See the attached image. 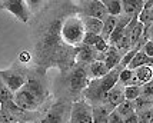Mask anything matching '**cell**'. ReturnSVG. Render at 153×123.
<instances>
[{
	"mask_svg": "<svg viewBox=\"0 0 153 123\" xmlns=\"http://www.w3.org/2000/svg\"><path fill=\"white\" fill-rule=\"evenodd\" d=\"M149 37L153 40V24H150L147 29H145V34H143V40H149Z\"/></svg>",
	"mask_w": 153,
	"mask_h": 123,
	"instance_id": "35",
	"label": "cell"
},
{
	"mask_svg": "<svg viewBox=\"0 0 153 123\" xmlns=\"http://www.w3.org/2000/svg\"><path fill=\"white\" fill-rule=\"evenodd\" d=\"M153 77V67L152 64H145V66H139V67L133 69V76L130 79L129 84H137L142 86L143 83L149 82ZM127 86V84H126Z\"/></svg>",
	"mask_w": 153,
	"mask_h": 123,
	"instance_id": "9",
	"label": "cell"
},
{
	"mask_svg": "<svg viewBox=\"0 0 153 123\" xmlns=\"http://www.w3.org/2000/svg\"><path fill=\"white\" fill-rule=\"evenodd\" d=\"M152 109H153V104H152Z\"/></svg>",
	"mask_w": 153,
	"mask_h": 123,
	"instance_id": "39",
	"label": "cell"
},
{
	"mask_svg": "<svg viewBox=\"0 0 153 123\" xmlns=\"http://www.w3.org/2000/svg\"><path fill=\"white\" fill-rule=\"evenodd\" d=\"M29 9H37V7L43 3V0H26Z\"/></svg>",
	"mask_w": 153,
	"mask_h": 123,
	"instance_id": "36",
	"label": "cell"
},
{
	"mask_svg": "<svg viewBox=\"0 0 153 123\" xmlns=\"http://www.w3.org/2000/svg\"><path fill=\"white\" fill-rule=\"evenodd\" d=\"M133 104H134V110L139 113L142 110H146V109H150L153 104V97L150 96H146V95H140L137 99L133 100Z\"/></svg>",
	"mask_w": 153,
	"mask_h": 123,
	"instance_id": "22",
	"label": "cell"
},
{
	"mask_svg": "<svg viewBox=\"0 0 153 123\" xmlns=\"http://www.w3.org/2000/svg\"><path fill=\"white\" fill-rule=\"evenodd\" d=\"M120 70H122V66L117 64L116 67L110 69L105 76L97 77V79H92V82L87 83V86L83 89L87 99H90L92 102H105L107 97V92L112 89L119 80Z\"/></svg>",
	"mask_w": 153,
	"mask_h": 123,
	"instance_id": "1",
	"label": "cell"
},
{
	"mask_svg": "<svg viewBox=\"0 0 153 123\" xmlns=\"http://www.w3.org/2000/svg\"><path fill=\"white\" fill-rule=\"evenodd\" d=\"M123 116L120 115L119 112L116 109L113 110H110L109 112V116H107V123H123Z\"/></svg>",
	"mask_w": 153,
	"mask_h": 123,
	"instance_id": "29",
	"label": "cell"
},
{
	"mask_svg": "<svg viewBox=\"0 0 153 123\" xmlns=\"http://www.w3.org/2000/svg\"><path fill=\"white\" fill-rule=\"evenodd\" d=\"M132 76H133V69L122 67V70H120V73H119V80H117V82H119L120 84H123V86H126V84H129Z\"/></svg>",
	"mask_w": 153,
	"mask_h": 123,
	"instance_id": "26",
	"label": "cell"
},
{
	"mask_svg": "<svg viewBox=\"0 0 153 123\" xmlns=\"http://www.w3.org/2000/svg\"><path fill=\"white\" fill-rule=\"evenodd\" d=\"M66 116V106L65 103H57L54 104L53 107H50V110L46 113V116L43 119L45 123H57V122H63Z\"/></svg>",
	"mask_w": 153,
	"mask_h": 123,
	"instance_id": "11",
	"label": "cell"
},
{
	"mask_svg": "<svg viewBox=\"0 0 153 123\" xmlns=\"http://www.w3.org/2000/svg\"><path fill=\"white\" fill-rule=\"evenodd\" d=\"M139 21L145 24V29H147L150 24H153V0H146L137 14Z\"/></svg>",
	"mask_w": 153,
	"mask_h": 123,
	"instance_id": "13",
	"label": "cell"
},
{
	"mask_svg": "<svg viewBox=\"0 0 153 123\" xmlns=\"http://www.w3.org/2000/svg\"><path fill=\"white\" fill-rule=\"evenodd\" d=\"M120 59H122V56H120V50L114 47V46H109L106 52H105V55H103V61L106 63L107 69L110 70V69L116 67L117 64H120Z\"/></svg>",
	"mask_w": 153,
	"mask_h": 123,
	"instance_id": "14",
	"label": "cell"
},
{
	"mask_svg": "<svg viewBox=\"0 0 153 123\" xmlns=\"http://www.w3.org/2000/svg\"><path fill=\"white\" fill-rule=\"evenodd\" d=\"M83 24H85L86 32H92V33L102 34V29H103V20L96 19V17H92V16H86V17L83 19Z\"/></svg>",
	"mask_w": 153,
	"mask_h": 123,
	"instance_id": "18",
	"label": "cell"
},
{
	"mask_svg": "<svg viewBox=\"0 0 153 123\" xmlns=\"http://www.w3.org/2000/svg\"><path fill=\"white\" fill-rule=\"evenodd\" d=\"M145 64H153V57L147 56L143 50H137L126 67L136 69V67H139V66H145Z\"/></svg>",
	"mask_w": 153,
	"mask_h": 123,
	"instance_id": "17",
	"label": "cell"
},
{
	"mask_svg": "<svg viewBox=\"0 0 153 123\" xmlns=\"http://www.w3.org/2000/svg\"><path fill=\"white\" fill-rule=\"evenodd\" d=\"M0 7H3V0H0Z\"/></svg>",
	"mask_w": 153,
	"mask_h": 123,
	"instance_id": "37",
	"label": "cell"
},
{
	"mask_svg": "<svg viewBox=\"0 0 153 123\" xmlns=\"http://www.w3.org/2000/svg\"><path fill=\"white\" fill-rule=\"evenodd\" d=\"M109 46H110V44H109V41H107L105 37L99 39V40H97V41H96V43L93 44V47L96 49L97 52H102V53H105L107 49H109Z\"/></svg>",
	"mask_w": 153,
	"mask_h": 123,
	"instance_id": "30",
	"label": "cell"
},
{
	"mask_svg": "<svg viewBox=\"0 0 153 123\" xmlns=\"http://www.w3.org/2000/svg\"><path fill=\"white\" fill-rule=\"evenodd\" d=\"M116 110L119 112L120 115L123 116V119L125 117H127L129 115H132V113H134L136 110H134V104H133V100H129V99H125L122 103H119L117 106H116ZM125 122V120H123Z\"/></svg>",
	"mask_w": 153,
	"mask_h": 123,
	"instance_id": "23",
	"label": "cell"
},
{
	"mask_svg": "<svg viewBox=\"0 0 153 123\" xmlns=\"http://www.w3.org/2000/svg\"><path fill=\"white\" fill-rule=\"evenodd\" d=\"M142 95V87L137 84H127L125 86V99L129 100H134Z\"/></svg>",
	"mask_w": 153,
	"mask_h": 123,
	"instance_id": "24",
	"label": "cell"
},
{
	"mask_svg": "<svg viewBox=\"0 0 153 123\" xmlns=\"http://www.w3.org/2000/svg\"><path fill=\"white\" fill-rule=\"evenodd\" d=\"M89 72H90V76L92 79H97V77H102L105 76L109 72L106 63L103 60H93L90 61V67H89Z\"/></svg>",
	"mask_w": 153,
	"mask_h": 123,
	"instance_id": "19",
	"label": "cell"
},
{
	"mask_svg": "<svg viewBox=\"0 0 153 123\" xmlns=\"http://www.w3.org/2000/svg\"><path fill=\"white\" fill-rule=\"evenodd\" d=\"M93 107V122L96 123H107V116H109V112L114 107H110L109 104L107 106H92Z\"/></svg>",
	"mask_w": 153,
	"mask_h": 123,
	"instance_id": "20",
	"label": "cell"
},
{
	"mask_svg": "<svg viewBox=\"0 0 153 123\" xmlns=\"http://www.w3.org/2000/svg\"><path fill=\"white\" fill-rule=\"evenodd\" d=\"M152 67H153V64H152Z\"/></svg>",
	"mask_w": 153,
	"mask_h": 123,
	"instance_id": "40",
	"label": "cell"
},
{
	"mask_svg": "<svg viewBox=\"0 0 153 123\" xmlns=\"http://www.w3.org/2000/svg\"><path fill=\"white\" fill-rule=\"evenodd\" d=\"M43 99V87L37 80L29 79L25 86L16 90L13 95V102L22 110H34Z\"/></svg>",
	"mask_w": 153,
	"mask_h": 123,
	"instance_id": "2",
	"label": "cell"
},
{
	"mask_svg": "<svg viewBox=\"0 0 153 123\" xmlns=\"http://www.w3.org/2000/svg\"><path fill=\"white\" fill-rule=\"evenodd\" d=\"M142 50H143L147 56L153 57V40H152V39L145 41V44H143V49H142Z\"/></svg>",
	"mask_w": 153,
	"mask_h": 123,
	"instance_id": "32",
	"label": "cell"
},
{
	"mask_svg": "<svg viewBox=\"0 0 153 123\" xmlns=\"http://www.w3.org/2000/svg\"><path fill=\"white\" fill-rule=\"evenodd\" d=\"M140 87H142V95H146V96L153 97V77L149 80V82L143 83Z\"/></svg>",
	"mask_w": 153,
	"mask_h": 123,
	"instance_id": "31",
	"label": "cell"
},
{
	"mask_svg": "<svg viewBox=\"0 0 153 123\" xmlns=\"http://www.w3.org/2000/svg\"><path fill=\"white\" fill-rule=\"evenodd\" d=\"M106 100H107V104H109L110 107H116L119 103H122L125 100V86H123V84L120 86V83L117 82L112 89L107 92Z\"/></svg>",
	"mask_w": 153,
	"mask_h": 123,
	"instance_id": "12",
	"label": "cell"
},
{
	"mask_svg": "<svg viewBox=\"0 0 153 123\" xmlns=\"http://www.w3.org/2000/svg\"><path fill=\"white\" fill-rule=\"evenodd\" d=\"M30 59H32V56L26 50H23L19 55V61H22V63H27V61H30Z\"/></svg>",
	"mask_w": 153,
	"mask_h": 123,
	"instance_id": "34",
	"label": "cell"
},
{
	"mask_svg": "<svg viewBox=\"0 0 153 123\" xmlns=\"http://www.w3.org/2000/svg\"><path fill=\"white\" fill-rule=\"evenodd\" d=\"M122 1V14L137 16L143 6V0H120Z\"/></svg>",
	"mask_w": 153,
	"mask_h": 123,
	"instance_id": "15",
	"label": "cell"
},
{
	"mask_svg": "<svg viewBox=\"0 0 153 123\" xmlns=\"http://www.w3.org/2000/svg\"><path fill=\"white\" fill-rule=\"evenodd\" d=\"M105 4L107 7L109 14H113V16L122 14V1L120 0H107V1H105Z\"/></svg>",
	"mask_w": 153,
	"mask_h": 123,
	"instance_id": "25",
	"label": "cell"
},
{
	"mask_svg": "<svg viewBox=\"0 0 153 123\" xmlns=\"http://www.w3.org/2000/svg\"><path fill=\"white\" fill-rule=\"evenodd\" d=\"M3 7L13 16H16L20 21L26 23L29 20L30 10H29L26 0H3Z\"/></svg>",
	"mask_w": 153,
	"mask_h": 123,
	"instance_id": "5",
	"label": "cell"
},
{
	"mask_svg": "<svg viewBox=\"0 0 153 123\" xmlns=\"http://www.w3.org/2000/svg\"><path fill=\"white\" fill-rule=\"evenodd\" d=\"M85 24H83V19H80L79 16H69L67 19L60 26V34L62 39L66 41L67 44H80L85 36Z\"/></svg>",
	"mask_w": 153,
	"mask_h": 123,
	"instance_id": "3",
	"label": "cell"
},
{
	"mask_svg": "<svg viewBox=\"0 0 153 123\" xmlns=\"http://www.w3.org/2000/svg\"><path fill=\"white\" fill-rule=\"evenodd\" d=\"M117 24V16H113V14H109L106 19L103 20V29H102V36L105 39H109L110 33L113 32L114 26Z\"/></svg>",
	"mask_w": 153,
	"mask_h": 123,
	"instance_id": "21",
	"label": "cell"
},
{
	"mask_svg": "<svg viewBox=\"0 0 153 123\" xmlns=\"http://www.w3.org/2000/svg\"><path fill=\"white\" fill-rule=\"evenodd\" d=\"M103 55L102 52H97L93 46H87V44H83L80 46V49L76 53V61H82V63H89V61L93 60H103Z\"/></svg>",
	"mask_w": 153,
	"mask_h": 123,
	"instance_id": "8",
	"label": "cell"
},
{
	"mask_svg": "<svg viewBox=\"0 0 153 123\" xmlns=\"http://www.w3.org/2000/svg\"><path fill=\"white\" fill-rule=\"evenodd\" d=\"M102 1H103V3H105V1H107V0H102Z\"/></svg>",
	"mask_w": 153,
	"mask_h": 123,
	"instance_id": "38",
	"label": "cell"
},
{
	"mask_svg": "<svg viewBox=\"0 0 153 123\" xmlns=\"http://www.w3.org/2000/svg\"><path fill=\"white\" fill-rule=\"evenodd\" d=\"M69 120L72 123H90L93 122V107L85 100H77L72 104Z\"/></svg>",
	"mask_w": 153,
	"mask_h": 123,
	"instance_id": "4",
	"label": "cell"
},
{
	"mask_svg": "<svg viewBox=\"0 0 153 123\" xmlns=\"http://www.w3.org/2000/svg\"><path fill=\"white\" fill-rule=\"evenodd\" d=\"M143 34H145V24L142 23V21H139V19H137V21L134 23L133 29H132V32H130V34H129V37H130V47H139V41L143 39Z\"/></svg>",
	"mask_w": 153,
	"mask_h": 123,
	"instance_id": "16",
	"label": "cell"
},
{
	"mask_svg": "<svg viewBox=\"0 0 153 123\" xmlns=\"http://www.w3.org/2000/svg\"><path fill=\"white\" fill-rule=\"evenodd\" d=\"M139 120L142 123H153V109H146L139 112Z\"/></svg>",
	"mask_w": 153,
	"mask_h": 123,
	"instance_id": "28",
	"label": "cell"
},
{
	"mask_svg": "<svg viewBox=\"0 0 153 123\" xmlns=\"http://www.w3.org/2000/svg\"><path fill=\"white\" fill-rule=\"evenodd\" d=\"M0 77H1L3 83H4L13 93L16 90H19L22 86H25V83H26V77H25V76L19 75V73H16V72H10V70L0 72Z\"/></svg>",
	"mask_w": 153,
	"mask_h": 123,
	"instance_id": "6",
	"label": "cell"
},
{
	"mask_svg": "<svg viewBox=\"0 0 153 123\" xmlns=\"http://www.w3.org/2000/svg\"><path fill=\"white\" fill-rule=\"evenodd\" d=\"M87 73L85 67H77L69 77V86L72 92H82L87 86Z\"/></svg>",
	"mask_w": 153,
	"mask_h": 123,
	"instance_id": "7",
	"label": "cell"
},
{
	"mask_svg": "<svg viewBox=\"0 0 153 123\" xmlns=\"http://www.w3.org/2000/svg\"><path fill=\"white\" fill-rule=\"evenodd\" d=\"M139 113L137 112H134L132 115H129L127 117H125V122L123 123H139Z\"/></svg>",
	"mask_w": 153,
	"mask_h": 123,
	"instance_id": "33",
	"label": "cell"
},
{
	"mask_svg": "<svg viewBox=\"0 0 153 123\" xmlns=\"http://www.w3.org/2000/svg\"><path fill=\"white\" fill-rule=\"evenodd\" d=\"M103 36L102 34H97V33H92V32H85V36H83V40L82 43L83 44H87V46H93L96 41L102 39Z\"/></svg>",
	"mask_w": 153,
	"mask_h": 123,
	"instance_id": "27",
	"label": "cell"
},
{
	"mask_svg": "<svg viewBox=\"0 0 153 123\" xmlns=\"http://www.w3.org/2000/svg\"><path fill=\"white\" fill-rule=\"evenodd\" d=\"M87 16H92V17H96V19H100V20H105L109 16L106 4L102 0H90V3L87 4Z\"/></svg>",
	"mask_w": 153,
	"mask_h": 123,
	"instance_id": "10",
	"label": "cell"
}]
</instances>
